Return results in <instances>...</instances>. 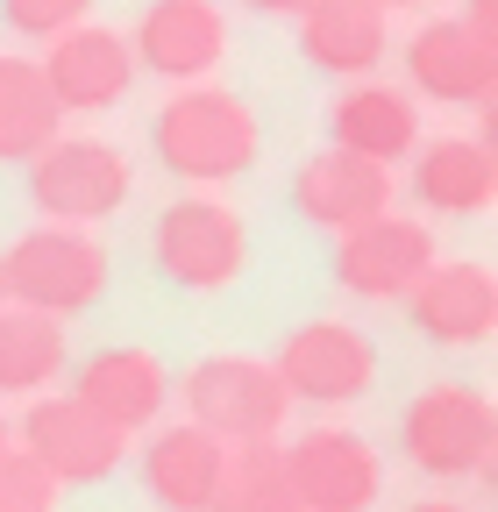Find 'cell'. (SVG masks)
Segmentation results:
<instances>
[{
    "instance_id": "9",
    "label": "cell",
    "mask_w": 498,
    "mask_h": 512,
    "mask_svg": "<svg viewBox=\"0 0 498 512\" xmlns=\"http://www.w3.org/2000/svg\"><path fill=\"white\" fill-rule=\"evenodd\" d=\"M442 256H434V235L406 214H378V221H363V228H342L335 242V285L349 299H406Z\"/></svg>"
},
{
    "instance_id": "30",
    "label": "cell",
    "mask_w": 498,
    "mask_h": 512,
    "mask_svg": "<svg viewBox=\"0 0 498 512\" xmlns=\"http://www.w3.org/2000/svg\"><path fill=\"white\" fill-rule=\"evenodd\" d=\"M378 8H385V15H392V8H427V0H378Z\"/></svg>"
},
{
    "instance_id": "1",
    "label": "cell",
    "mask_w": 498,
    "mask_h": 512,
    "mask_svg": "<svg viewBox=\"0 0 498 512\" xmlns=\"http://www.w3.org/2000/svg\"><path fill=\"white\" fill-rule=\"evenodd\" d=\"M150 150L185 185H228L257 164L264 128L249 114V100H235L228 86H178L150 121Z\"/></svg>"
},
{
    "instance_id": "18",
    "label": "cell",
    "mask_w": 498,
    "mask_h": 512,
    "mask_svg": "<svg viewBox=\"0 0 498 512\" xmlns=\"http://www.w3.org/2000/svg\"><path fill=\"white\" fill-rule=\"evenodd\" d=\"M328 136H335V150L370 157V164H385V171H392L399 157L420 150V114H413V100H406L399 86L349 79L342 100L328 107Z\"/></svg>"
},
{
    "instance_id": "20",
    "label": "cell",
    "mask_w": 498,
    "mask_h": 512,
    "mask_svg": "<svg viewBox=\"0 0 498 512\" xmlns=\"http://www.w3.org/2000/svg\"><path fill=\"white\" fill-rule=\"evenodd\" d=\"M413 192L434 214H484L498 192V157L484 136H442L413 157Z\"/></svg>"
},
{
    "instance_id": "23",
    "label": "cell",
    "mask_w": 498,
    "mask_h": 512,
    "mask_svg": "<svg viewBox=\"0 0 498 512\" xmlns=\"http://www.w3.org/2000/svg\"><path fill=\"white\" fill-rule=\"evenodd\" d=\"M207 512H299L292 470H285V441H235Z\"/></svg>"
},
{
    "instance_id": "15",
    "label": "cell",
    "mask_w": 498,
    "mask_h": 512,
    "mask_svg": "<svg viewBox=\"0 0 498 512\" xmlns=\"http://www.w3.org/2000/svg\"><path fill=\"white\" fill-rule=\"evenodd\" d=\"M292 207L314 221V228H363L392 214V171L370 164V157H349V150H321L306 157L299 178H292Z\"/></svg>"
},
{
    "instance_id": "3",
    "label": "cell",
    "mask_w": 498,
    "mask_h": 512,
    "mask_svg": "<svg viewBox=\"0 0 498 512\" xmlns=\"http://www.w3.org/2000/svg\"><path fill=\"white\" fill-rule=\"evenodd\" d=\"M185 420L207 427L214 441H278L292 399H285V384L271 363L257 356H200L193 370H185Z\"/></svg>"
},
{
    "instance_id": "14",
    "label": "cell",
    "mask_w": 498,
    "mask_h": 512,
    "mask_svg": "<svg viewBox=\"0 0 498 512\" xmlns=\"http://www.w3.org/2000/svg\"><path fill=\"white\" fill-rule=\"evenodd\" d=\"M72 399L86 413H100L114 434H143L164 420L171 406V377L150 349H100L79 363V384H72Z\"/></svg>"
},
{
    "instance_id": "13",
    "label": "cell",
    "mask_w": 498,
    "mask_h": 512,
    "mask_svg": "<svg viewBox=\"0 0 498 512\" xmlns=\"http://www.w3.org/2000/svg\"><path fill=\"white\" fill-rule=\"evenodd\" d=\"M406 79L442 107H491L498 93V43L477 36L463 15L420 22L406 43Z\"/></svg>"
},
{
    "instance_id": "29",
    "label": "cell",
    "mask_w": 498,
    "mask_h": 512,
    "mask_svg": "<svg viewBox=\"0 0 498 512\" xmlns=\"http://www.w3.org/2000/svg\"><path fill=\"white\" fill-rule=\"evenodd\" d=\"M8 448H15V420H8V413H0V456H8Z\"/></svg>"
},
{
    "instance_id": "4",
    "label": "cell",
    "mask_w": 498,
    "mask_h": 512,
    "mask_svg": "<svg viewBox=\"0 0 498 512\" xmlns=\"http://www.w3.org/2000/svg\"><path fill=\"white\" fill-rule=\"evenodd\" d=\"M399 441H406V463L427 477H484L498 448V413L477 384H434L406 406Z\"/></svg>"
},
{
    "instance_id": "25",
    "label": "cell",
    "mask_w": 498,
    "mask_h": 512,
    "mask_svg": "<svg viewBox=\"0 0 498 512\" xmlns=\"http://www.w3.org/2000/svg\"><path fill=\"white\" fill-rule=\"evenodd\" d=\"M0 512H57V484L43 477V463L22 456V448L0 456Z\"/></svg>"
},
{
    "instance_id": "19",
    "label": "cell",
    "mask_w": 498,
    "mask_h": 512,
    "mask_svg": "<svg viewBox=\"0 0 498 512\" xmlns=\"http://www.w3.org/2000/svg\"><path fill=\"white\" fill-rule=\"evenodd\" d=\"M221 463H228V441H214L207 427L178 420V427H157L150 448H143V484L164 512H207L214 505V484H221Z\"/></svg>"
},
{
    "instance_id": "26",
    "label": "cell",
    "mask_w": 498,
    "mask_h": 512,
    "mask_svg": "<svg viewBox=\"0 0 498 512\" xmlns=\"http://www.w3.org/2000/svg\"><path fill=\"white\" fill-rule=\"evenodd\" d=\"M463 22H470L477 36H491V43H498V0H470V8H463Z\"/></svg>"
},
{
    "instance_id": "22",
    "label": "cell",
    "mask_w": 498,
    "mask_h": 512,
    "mask_svg": "<svg viewBox=\"0 0 498 512\" xmlns=\"http://www.w3.org/2000/svg\"><path fill=\"white\" fill-rule=\"evenodd\" d=\"M65 136V107L50 100L29 57H0V164H29Z\"/></svg>"
},
{
    "instance_id": "2",
    "label": "cell",
    "mask_w": 498,
    "mask_h": 512,
    "mask_svg": "<svg viewBox=\"0 0 498 512\" xmlns=\"http://www.w3.org/2000/svg\"><path fill=\"white\" fill-rule=\"evenodd\" d=\"M0 278H8V306L72 320V313L100 306V292H107V249L86 228L36 221L29 235H15L0 249Z\"/></svg>"
},
{
    "instance_id": "6",
    "label": "cell",
    "mask_w": 498,
    "mask_h": 512,
    "mask_svg": "<svg viewBox=\"0 0 498 512\" xmlns=\"http://www.w3.org/2000/svg\"><path fill=\"white\" fill-rule=\"evenodd\" d=\"M15 448L29 463H43V477L65 491V484H107L129 456V434H114L100 413H86L72 392H36L22 413Z\"/></svg>"
},
{
    "instance_id": "31",
    "label": "cell",
    "mask_w": 498,
    "mask_h": 512,
    "mask_svg": "<svg viewBox=\"0 0 498 512\" xmlns=\"http://www.w3.org/2000/svg\"><path fill=\"white\" fill-rule=\"evenodd\" d=\"M0 306H8V278H0Z\"/></svg>"
},
{
    "instance_id": "7",
    "label": "cell",
    "mask_w": 498,
    "mask_h": 512,
    "mask_svg": "<svg viewBox=\"0 0 498 512\" xmlns=\"http://www.w3.org/2000/svg\"><path fill=\"white\" fill-rule=\"evenodd\" d=\"M285 399L299 406H356L370 384H378V342L349 320H306L285 335V349L271 356Z\"/></svg>"
},
{
    "instance_id": "27",
    "label": "cell",
    "mask_w": 498,
    "mask_h": 512,
    "mask_svg": "<svg viewBox=\"0 0 498 512\" xmlns=\"http://www.w3.org/2000/svg\"><path fill=\"white\" fill-rule=\"evenodd\" d=\"M242 8H257V15H292V22H299L314 0H242Z\"/></svg>"
},
{
    "instance_id": "10",
    "label": "cell",
    "mask_w": 498,
    "mask_h": 512,
    "mask_svg": "<svg viewBox=\"0 0 498 512\" xmlns=\"http://www.w3.org/2000/svg\"><path fill=\"white\" fill-rule=\"evenodd\" d=\"M129 57L171 86H207L228 57V15L214 0H150L136 15Z\"/></svg>"
},
{
    "instance_id": "8",
    "label": "cell",
    "mask_w": 498,
    "mask_h": 512,
    "mask_svg": "<svg viewBox=\"0 0 498 512\" xmlns=\"http://www.w3.org/2000/svg\"><path fill=\"white\" fill-rule=\"evenodd\" d=\"M249 264V228L235 207L221 200H171L157 214V271L178 285V292H221L235 285Z\"/></svg>"
},
{
    "instance_id": "12",
    "label": "cell",
    "mask_w": 498,
    "mask_h": 512,
    "mask_svg": "<svg viewBox=\"0 0 498 512\" xmlns=\"http://www.w3.org/2000/svg\"><path fill=\"white\" fill-rule=\"evenodd\" d=\"M43 86L65 114H107L121 93L136 86V57H129V36L121 29H100V22H79L65 36H50L43 50Z\"/></svg>"
},
{
    "instance_id": "17",
    "label": "cell",
    "mask_w": 498,
    "mask_h": 512,
    "mask_svg": "<svg viewBox=\"0 0 498 512\" xmlns=\"http://www.w3.org/2000/svg\"><path fill=\"white\" fill-rule=\"evenodd\" d=\"M392 50V22L378 0H314L299 15V57L328 79H370Z\"/></svg>"
},
{
    "instance_id": "21",
    "label": "cell",
    "mask_w": 498,
    "mask_h": 512,
    "mask_svg": "<svg viewBox=\"0 0 498 512\" xmlns=\"http://www.w3.org/2000/svg\"><path fill=\"white\" fill-rule=\"evenodd\" d=\"M65 320L29 313V306H0V399H36L65 377Z\"/></svg>"
},
{
    "instance_id": "16",
    "label": "cell",
    "mask_w": 498,
    "mask_h": 512,
    "mask_svg": "<svg viewBox=\"0 0 498 512\" xmlns=\"http://www.w3.org/2000/svg\"><path fill=\"white\" fill-rule=\"evenodd\" d=\"M413 328L442 349H470V342H491L498 335V278L491 264H434L413 292Z\"/></svg>"
},
{
    "instance_id": "11",
    "label": "cell",
    "mask_w": 498,
    "mask_h": 512,
    "mask_svg": "<svg viewBox=\"0 0 498 512\" xmlns=\"http://www.w3.org/2000/svg\"><path fill=\"white\" fill-rule=\"evenodd\" d=\"M285 470H292L299 512H370L385 491L378 448L349 427H314L306 441H285Z\"/></svg>"
},
{
    "instance_id": "24",
    "label": "cell",
    "mask_w": 498,
    "mask_h": 512,
    "mask_svg": "<svg viewBox=\"0 0 498 512\" xmlns=\"http://www.w3.org/2000/svg\"><path fill=\"white\" fill-rule=\"evenodd\" d=\"M0 22H8L22 43H50V36L93 22V0H0Z\"/></svg>"
},
{
    "instance_id": "5",
    "label": "cell",
    "mask_w": 498,
    "mask_h": 512,
    "mask_svg": "<svg viewBox=\"0 0 498 512\" xmlns=\"http://www.w3.org/2000/svg\"><path fill=\"white\" fill-rule=\"evenodd\" d=\"M29 200L57 228H93L129 200V157L100 136H57L43 157H29Z\"/></svg>"
},
{
    "instance_id": "28",
    "label": "cell",
    "mask_w": 498,
    "mask_h": 512,
    "mask_svg": "<svg viewBox=\"0 0 498 512\" xmlns=\"http://www.w3.org/2000/svg\"><path fill=\"white\" fill-rule=\"evenodd\" d=\"M406 512H470V505H449V498H420V505H406Z\"/></svg>"
}]
</instances>
